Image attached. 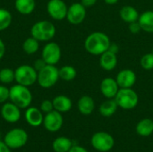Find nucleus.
I'll return each mask as SVG.
<instances>
[{
  "label": "nucleus",
  "mask_w": 153,
  "mask_h": 152,
  "mask_svg": "<svg viewBox=\"0 0 153 152\" xmlns=\"http://www.w3.org/2000/svg\"><path fill=\"white\" fill-rule=\"evenodd\" d=\"M119 88H132L136 82V74L130 69L120 71L116 79Z\"/></svg>",
  "instance_id": "4468645a"
},
{
  "label": "nucleus",
  "mask_w": 153,
  "mask_h": 152,
  "mask_svg": "<svg viewBox=\"0 0 153 152\" xmlns=\"http://www.w3.org/2000/svg\"><path fill=\"white\" fill-rule=\"evenodd\" d=\"M141 65L144 70L153 69V53L145 54L141 58Z\"/></svg>",
  "instance_id": "c756f323"
},
{
  "label": "nucleus",
  "mask_w": 153,
  "mask_h": 152,
  "mask_svg": "<svg viewBox=\"0 0 153 152\" xmlns=\"http://www.w3.org/2000/svg\"><path fill=\"white\" fill-rule=\"evenodd\" d=\"M78 109L81 114L84 116L91 115L95 108V103L94 100L90 96H82L79 100H78Z\"/></svg>",
  "instance_id": "6ab92c4d"
},
{
  "label": "nucleus",
  "mask_w": 153,
  "mask_h": 152,
  "mask_svg": "<svg viewBox=\"0 0 153 152\" xmlns=\"http://www.w3.org/2000/svg\"><path fill=\"white\" fill-rule=\"evenodd\" d=\"M28 138V133L25 130L22 128H13L5 134L4 142L11 150H18L26 145Z\"/></svg>",
  "instance_id": "0eeeda50"
},
{
  "label": "nucleus",
  "mask_w": 153,
  "mask_h": 152,
  "mask_svg": "<svg viewBox=\"0 0 153 152\" xmlns=\"http://www.w3.org/2000/svg\"><path fill=\"white\" fill-rule=\"evenodd\" d=\"M0 138H1V133H0Z\"/></svg>",
  "instance_id": "a19ab883"
},
{
  "label": "nucleus",
  "mask_w": 153,
  "mask_h": 152,
  "mask_svg": "<svg viewBox=\"0 0 153 152\" xmlns=\"http://www.w3.org/2000/svg\"><path fill=\"white\" fill-rule=\"evenodd\" d=\"M48 64L44 61V59L41 57V58H39V59H37L34 63H33V67L35 68V70L37 71V72H39V71H40L42 68H44L46 65H47Z\"/></svg>",
  "instance_id": "473e14b6"
},
{
  "label": "nucleus",
  "mask_w": 153,
  "mask_h": 152,
  "mask_svg": "<svg viewBox=\"0 0 153 152\" xmlns=\"http://www.w3.org/2000/svg\"><path fill=\"white\" fill-rule=\"evenodd\" d=\"M1 116L7 123H17L21 118V108L13 102H5L1 108Z\"/></svg>",
  "instance_id": "ddd939ff"
},
{
  "label": "nucleus",
  "mask_w": 153,
  "mask_h": 152,
  "mask_svg": "<svg viewBox=\"0 0 153 152\" xmlns=\"http://www.w3.org/2000/svg\"><path fill=\"white\" fill-rule=\"evenodd\" d=\"M14 6L18 13L23 15H28L34 11L36 2L35 0H15Z\"/></svg>",
  "instance_id": "aec40b11"
},
{
  "label": "nucleus",
  "mask_w": 153,
  "mask_h": 152,
  "mask_svg": "<svg viewBox=\"0 0 153 152\" xmlns=\"http://www.w3.org/2000/svg\"><path fill=\"white\" fill-rule=\"evenodd\" d=\"M139 13L138 11L131 5H126L123 6L120 10V17L121 19L128 23L134 22L138 21L139 19Z\"/></svg>",
  "instance_id": "412c9836"
},
{
  "label": "nucleus",
  "mask_w": 153,
  "mask_h": 152,
  "mask_svg": "<svg viewBox=\"0 0 153 152\" xmlns=\"http://www.w3.org/2000/svg\"><path fill=\"white\" fill-rule=\"evenodd\" d=\"M129 30H130V31H131L132 33H134V34L138 33V32L142 30V29H141V26H140V24H139V22H138V21L129 23Z\"/></svg>",
  "instance_id": "72a5a7b5"
},
{
  "label": "nucleus",
  "mask_w": 153,
  "mask_h": 152,
  "mask_svg": "<svg viewBox=\"0 0 153 152\" xmlns=\"http://www.w3.org/2000/svg\"><path fill=\"white\" fill-rule=\"evenodd\" d=\"M59 79V70L53 65H47L44 68L38 72L37 82L39 85L44 89L53 87Z\"/></svg>",
  "instance_id": "20e7f679"
},
{
  "label": "nucleus",
  "mask_w": 153,
  "mask_h": 152,
  "mask_svg": "<svg viewBox=\"0 0 153 152\" xmlns=\"http://www.w3.org/2000/svg\"><path fill=\"white\" fill-rule=\"evenodd\" d=\"M14 81V71L11 68H3L0 70V82L4 84L12 83Z\"/></svg>",
  "instance_id": "c85d7f7f"
},
{
  "label": "nucleus",
  "mask_w": 153,
  "mask_h": 152,
  "mask_svg": "<svg viewBox=\"0 0 153 152\" xmlns=\"http://www.w3.org/2000/svg\"><path fill=\"white\" fill-rule=\"evenodd\" d=\"M115 144L113 137L105 132H99L93 134L91 137L92 147L101 152H107L110 151Z\"/></svg>",
  "instance_id": "6e6552de"
},
{
  "label": "nucleus",
  "mask_w": 153,
  "mask_h": 152,
  "mask_svg": "<svg viewBox=\"0 0 153 152\" xmlns=\"http://www.w3.org/2000/svg\"><path fill=\"white\" fill-rule=\"evenodd\" d=\"M63 123L64 119L61 113L55 109L49 113H47L43 120V125L45 129L51 133L59 131L63 125Z\"/></svg>",
  "instance_id": "9b49d317"
},
{
  "label": "nucleus",
  "mask_w": 153,
  "mask_h": 152,
  "mask_svg": "<svg viewBox=\"0 0 153 152\" xmlns=\"http://www.w3.org/2000/svg\"><path fill=\"white\" fill-rule=\"evenodd\" d=\"M141 29L146 32H153V11L143 13L138 19Z\"/></svg>",
  "instance_id": "4be33fe9"
},
{
  "label": "nucleus",
  "mask_w": 153,
  "mask_h": 152,
  "mask_svg": "<svg viewBox=\"0 0 153 152\" xmlns=\"http://www.w3.org/2000/svg\"><path fill=\"white\" fill-rule=\"evenodd\" d=\"M13 21L11 13L4 8H0V31L6 30Z\"/></svg>",
  "instance_id": "cd10ccee"
},
{
  "label": "nucleus",
  "mask_w": 153,
  "mask_h": 152,
  "mask_svg": "<svg viewBox=\"0 0 153 152\" xmlns=\"http://www.w3.org/2000/svg\"><path fill=\"white\" fill-rule=\"evenodd\" d=\"M68 7L63 0H49L47 4V11L51 18L61 21L66 18Z\"/></svg>",
  "instance_id": "9d476101"
},
{
  "label": "nucleus",
  "mask_w": 153,
  "mask_h": 152,
  "mask_svg": "<svg viewBox=\"0 0 153 152\" xmlns=\"http://www.w3.org/2000/svg\"><path fill=\"white\" fill-rule=\"evenodd\" d=\"M39 40H37L33 37H30L26 39L22 44V49L28 55L35 54L39 50Z\"/></svg>",
  "instance_id": "a878e982"
},
{
  "label": "nucleus",
  "mask_w": 153,
  "mask_h": 152,
  "mask_svg": "<svg viewBox=\"0 0 153 152\" xmlns=\"http://www.w3.org/2000/svg\"><path fill=\"white\" fill-rule=\"evenodd\" d=\"M0 152H11V149L2 141H0Z\"/></svg>",
  "instance_id": "4c0bfd02"
},
{
  "label": "nucleus",
  "mask_w": 153,
  "mask_h": 152,
  "mask_svg": "<svg viewBox=\"0 0 153 152\" xmlns=\"http://www.w3.org/2000/svg\"><path fill=\"white\" fill-rule=\"evenodd\" d=\"M108 50H110V51H112V52H114V53L117 54V53L118 52V47H117L116 44H111Z\"/></svg>",
  "instance_id": "58836bf2"
},
{
  "label": "nucleus",
  "mask_w": 153,
  "mask_h": 152,
  "mask_svg": "<svg viewBox=\"0 0 153 152\" xmlns=\"http://www.w3.org/2000/svg\"><path fill=\"white\" fill-rule=\"evenodd\" d=\"M104 1L108 4H115L118 2V0H104Z\"/></svg>",
  "instance_id": "ea45409f"
},
{
  "label": "nucleus",
  "mask_w": 153,
  "mask_h": 152,
  "mask_svg": "<svg viewBox=\"0 0 153 152\" xmlns=\"http://www.w3.org/2000/svg\"><path fill=\"white\" fill-rule=\"evenodd\" d=\"M42 111L39 108H34V107H29L27 108L24 117L26 122L33 127H38L43 124L44 116L42 115Z\"/></svg>",
  "instance_id": "2eb2a0df"
},
{
  "label": "nucleus",
  "mask_w": 153,
  "mask_h": 152,
  "mask_svg": "<svg viewBox=\"0 0 153 152\" xmlns=\"http://www.w3.org/2000/svg\"><path fill=\"white\" fill-rule=\"evenodd\" d=\"M117 103L115 99H109L106 101H104L100 107V113L101 116H105V117H109L111 116H113L117 109Z\"/></svg>",
  "instance_id": "393cba45"
},
{
  "label": "nucleus",
  "mask_w": 153,
  "mask_h": 152,
  "mask_svg": "<svg viewBox=\"0 0 153 152\" xmlns=\"http://www.w3.org/2000/svg\"><path fill=\"white\" fill-rule=\"evenodd\" d=\"M136 133L143 137L150 136L153 133V121L150 118L141 120L136 125Z\"/></svg>",
  "instance_id": "b1692460"
},
{
  "label": "nucleus",
  "mask_w": 153,
  "mask_h": 152,
  "mask_svg": "<svg viewBox=\"0 0 153 152\" xmlns=\"http://www.w3.org/2000/svg\"><path fill=\"white\" fill-rule=\"evenodd\" d=\"M39 109L43 112V113H49L51 111L54 110V106H53V101L49 100V99H45L41 102Z\"/></svg>",
  "instance_id": "7c9ffc66"
},
{
  "label": "nucleus",
  "mask_w": 153,
  "mask_h": 152,
  "mask_svg": "<svg viewBox=\"0 0 153 152\" xmlns=\"http://www.w3.org/2000/svg\"><path fill=\"white\" fill-rule=\"evenodd\" d=\"M72 147V141L69 138L63 136L56 138L52 143V148L55 152H68Z\"/></svg>",
  "instance_id": "5701e85b"
},
{
  "label": "nucleus",
  "mask_w": 153,
  "mask_h": 152,
  "mask_svg": "<svg viewBox=\"0 0 153 152\" xmlns=\"http://www.w3.org/2000/svg\"><path fill=\"white\" fill-rule=\"evenodd\" d=\"M41 57L48 65H56L61 58V48L56 42H49L42 49Z\"/></svg>",
  "instance_id": "1a4fd4ad"
},
{
  "label": "nucleus",
  "mask_w": 153,
  "mask_h": 152,
  "mask_svg": "<svg viewBox=\"0 0 153 152\" xmlns=\"http://www.w3.org/2000/svg\"><path fill=\"white\" fill-rule=\"evenodd\" d=\"M115 100L118 107L123 109L129 110L134 108L138 105L139 97L131 88H120L115 97Z\"/></svg>",
  "instance_id": "39448f33"
},
{
  "label": "nucleus",
  "mask_w": 153,
  "mask_h": 152,
  "mask_svg": "<svg viewBox=\"0 0 153 152\" xmlns=\"http://www.w3.org/2000/svg\"><path fill=\"white\" fill-rule=\"evenodd\" d=\"M68 152H88V151L82 147V146H78V145H73V147L70 149V151Z\"/></svg>",
  "instance_id": "f704fd0d"
},
{
  "label": "nucleus",
  "mask_w": 153,
  "mask_h": 152,
  "mask_svg": "<svg viewBox=\"0 0 153 152\" xmlns=\"http://www.w3.org/2000/svg\"><path fill=\"white\" fill-rule=\"evenodd\" d=\"M38 72L31 65H22L14 71V81L21 85L29 87L37 82Z\"/></svg>",
  "instance_id": "423d86ee"
},
{
  "label": "nucleus",
  "mask_w": 153,
  "mask_h": 152,
  "mask_svg": "<svg viewBox=\"0 0 153 152\" xmlns=\"http://www.w3.org/2000/svg\"><path fill=\"white\" fill-rule=\"evenodd\" d=\"M111 45L108 36L103 32L96 31L90 34L84 42L86 51L94 56H100L109 49Z\"/></svg>",
  "instance_id": "f257e3e1"
},
{
  "label": "nucleus",
  "mask_w": 153,
  "mask_h": 152,
  "mask_svg": "<svg viewBox=\"0 0 153 152\" xmlns=\"http://www.w3.org/2000/svg\"><path fill=\"white\" fill-rule=\"evenodd\" d=\"M9 99L21 109L27 108L31 104L32 94L28 87L17 83L11 87Z\"/></svg>",
  "instance_id": "f03ea898"
},
{
  "label": "nucleus",
  "mask_w": 153,
  "mask_h": 152,
  "mask_svg": "<svg viewBox=\"0 0 153 152\" xmlns=\"http://www.w3.org/2000/svg\"><path fill=\"white\" fill-rule=\"evenodd\" d=\"M100 65L101 68H103L106 71H112L116 68L117 65V54L108 50L104 52L102 55H100Z\"/></svg>",
  "instance_id": "f3484780"
},
{
  "label": "nucleus",
  "mask_w": 153,
  "mask_h": 152,
  "mask_svg": "<svg viewBox=\"0 0 153 152\" xmlns=\"http://www.w3.org/2000/svg\"><path fill=\"white\" fill-rule=\"evenodd\" d=\"M86 16V7L82 3H74L68 7L66 18L67 21L74 25L81 24Z\"/></svg>",
  "instance_id": "f8f14e48"
},
{
  "label": "nucleus",
  "mask_w": 153,
  "mask_h": 152,
  "mask_svg": "<svg viewBox=\"0 0 153 152\" xmlns=\"http://www.w3.org/2000/svg\"><path fill=\"white\" fill-rule=\"evenodd\" d=\"M52 101H53L54 109L60 113L68 112L72 108V106H73L72 100L65 95L56 96L54 98Z\"/></svg>",
  "instance_id": "a211bd4d"
},
{
  "label": "nucleus",
  "mask_w": 153,
  "mask_h": 152,
  "mask_svg": "<svg viewBox=\"0 0 153 152\" xmlns=\"http://www.w3.org/2000/svg\"><path fill=\"white\" fill-rule=\"evenodd\" d=\"M10 89L6 88L4 85H0V103H5L9 99Z\"/></svg>",
  "instance_id": "2f4dec72"
},
{
  "label": "nucleus",
  "mask_w": 153,
  "mask_h": 152,
  "mask_svg": "<svg viewBox=\"0 0 153 152\" xmlns=\"http://www.w3.org/2000/svg\"><path fill=\"white\" fill-rule=\"evenodd\" d=\"M97 0H82L81 3L84 7H91L96 4Z\"/></svg>",
  "instance_id": "c9c22d12"
},
{
  "label": "nucleus",
  "mask_w": 153,
  "mask_h": 152,
  "mask_svg": "<svg viewBox=\"0 0 153 152\" xmlns=\"http://www.w3.org/2000/svg\"><path fill=\"white\" fill-rule=\"evenodd\" d=\"M4 53H5V45L4 41L0 39V60L4 57Z\"/></svg>",
  "instance_id": "e433bc0d"
},
{
  "label": "nucleus",
  "mask_w": 153,
  "mask_h": 152,
  "mask_svg": "<svg viewBox=\"0 0 153 152\" xmlns=\"http://www.w3.org/2000/svg\"><path fill=\"white\" fill-rule=\"evenodd\" d=\"M77 72L74 67L71 65H65L59 69V78L65 82H71L76 77Z\"/></svg>",
  "instance_id": "bb28decb"
},
{
  "label": "nucleus",
  "mask_w": 153,
  "mask_h": 152,
  "mask_svg": "<svg viewBox=\"0 0 153 152\" xmlns=\"http://www.w3.org/2000/svg\"><path fill=\"white\" fill-rule=\"evenodd\" d=\"M118 90H119V86L115 79L107 77L102 80L100 83V91L106 98L108 99L115 98Z\"/></svg>",
  "instance_id": "dca6fc26"
},
{
  "label": "nucleus",
  "mask_w": 153,
  "mask_h": 152,
  "mask_svg": "<svg viewBox=\"0 0 153 152\" xmlns=\"http://www.w3.org/2000/svg\"><path fill=\"white\" fill-rule=\"evenodd\" d=\"M55 25L49 21L43 20L34 23L30 29L31 37L39 41H49L56 35Z\"/></svg>",
  "instance_id": "7ed1b4c3"
}]
</instances>
